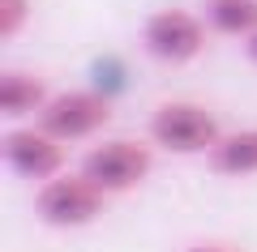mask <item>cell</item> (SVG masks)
Wrapping results in <instances>:
<instances>
[{
  "mask_svg": "<svg viewBox=\"0 0 257 252\" xmlns=\"http://www.w3.org/2000/svg\"><path fill=\"white\" fill-rule=\"evenodd\" d=\"M111 120V103L107 94L94 90H64L52 94L47 107L39 111V128H47L60 141H82V137H94L99 128H107Z\"/></svg>",
  "mask_w": 257,
  "mask_h": 252,
  "instance_id": "5",
  "label": "cell"
},
{
  "mask_svg": "<svg viewBox=\"0 0 257 252\" xmlns=\"http://www.w3.org/2000/svg\"><path fill=\"white\" fill-rule=\"evenodd\" d=\"M47 86L30 73H5L0 77V116L22 120V116H35V111L47 107Z\"/></svg>",
  "mask_w": 257,
  "mask_h": 252,
  "instance_id": "8",
  "label": "cell"
},
{
  "mask_svg": "<svg viewBox=\"0 0 257 252\" xmlns=\"http://www.w3.org/2000/svg\"><path fill=\"white\" fill-rule=\"evenodd\" d=\"M206 26L244 43L257 30V0H206Z\"/></svg>",
  "mask_w": 257,
  "mask_h": 252,
  "instance_id": "9",
  "label": "cell"
},
{
  "mask_svg": "<svg viewBox=\"0 0 257 252\" xmlns=\"http://www.w3.org/2000/svg\"><path fill=\"white\" fill-rule=\"evenodd\" d=\"M184 252H227V248H219V243H193V248H184Z\"/></svg>",
  "mask_w": 257,
  "mask_h": 252,
  "instance_id": "12",
  "label": "cell"
},
{
  "mask_svg": "<svg viewBox=\"0 0 257 252\" xmlns=\"http://www.w3.org/2000/svg\"><path fill=\"white\" fill-rule=\"evenodd\" d=\"M214 175H231V180H244L257 175V128H240V133H223L214 141V150L206 154Z\"/></svg>",
  "mask_w": 257,
  "mask_h": 252,
  "instance_id": "7",
  "label": "cell"
},
{
  "mask_svg": "<svg viewBox=\"0 0 257 252\" xmlns=\"http://www.w3.org/2000/svg\"><path fill=\"white\" fill-rule=\"evenodd\" d=\"M150 167H155L150 145L128 141V137L99 141V145H90L86 158H82V175H86V180H94L107 197H116V192H133L150 175Z\"/></svg>",
  "mask_w": 257,
  "mask_h": 252,
  "instance_id": "3",
  "label": "cell"
},
{
  "mask_svg": "<svg viewBox=\"0 0 257 252\" xmlns=\"http://www.w3.org/2000/svg\"><path fill=\"white\" fill-rule=\"evenodd\" d=\"M0 154L9 162V171H18L22 180H52L64 171V141L52 137L47 128H9L0 137Z\"/></svg>",
  "mask_w": 257,
  "mask_h": 252,
  "instance_id": "6",
  "label": "cell"
},
{
  "mask_svg": "<svg viewBox=\"0 0 257 252\" xmlns=\"http://www.w3.org/2000/svg\"><path fill=\"white\" fill-rule=\"evenodd\" d=\"M103 197H107V192L94 180H86L82 171L77 175L60 171V175H52V180L39 184L35 214L43 218L47 226H56V231H73V226H90L94 218L103 214Z\"/></svg>",
  "mask_w": 257,
  "mask_h": 252,
  "instance_id": "1",
  "label": "cell"
},
{
  "mask_svg": "<svg viewBox=\"0 0 257 252\" xmlns=\"http://www.w3.org/2000/svg\"><path fill=\"white\" fill-rule=\"evenodd\" d=\"M244 56H248V60L257 64V30H253V35H248V39H244Z\"/></svg>",
  "mask_w": 257,
  "mask_h": 252,
  "instance_id": "11",
  "label": "cell"
},
{
  "mask_svg": "<svg viewBox=\"0 0 257 252\" xmlns=\"http://www.w3.org/2000/svg\"><path fill=\"white\" fill-rule=\"evenodd\" d=\"M142 47L163 64H189L206 52V22L189 9H159L142 26Z\"/></svg>",
  "mask_w": 257,
  "mask_h": 252,
  "instance_id": "4",
  "label": "cell"
},
{
  "mask_svg": "<svg viewBox=\"0 0 257 252\" xmlns=\"http://www.w3.org/2000/svg\"><path fill=\"white\" fill-rule=\"evenodd\" d=\"M223 137L214 111H206L202 103H159L150 116V141L163 145L167 154H210L214 141Z\"/></svg>",
  "mask_w": 257,
  "mask_h": 252,
  "instance_id": "2",
  "label": "cell"
},
{
  "mask_svg": "<svg viewBox=\"0 0 257 252\" xmlns=\"http://www.w3.org/2000/svg\"><path fill=\"white\" fill-rule=\"evenodd\" d=\"M30 22V0H0V39H18Z\"/></svg>",
  "mask_w": 257,
  "mask_h": 252,
  "instance_id": "10",
  "label": "cell"
}]
</instances>
